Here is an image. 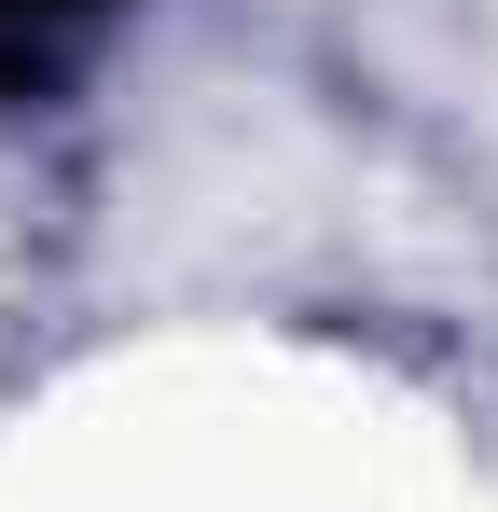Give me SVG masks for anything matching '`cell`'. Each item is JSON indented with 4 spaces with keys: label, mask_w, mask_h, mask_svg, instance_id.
Returning a JSON list of instances; mask_svg holds the SVG:
<instances>
[{
    "label": "cell",
    "mask_w": 498,
    "mask_h": 512,
    "mask_svg": "<svg viewBox=\"0 0 498 512\" xmlns=\"http://www.w3.org/2000/svg\"><path fill=\"white\" fill-rule=\"evenodd\" d=\"M83 14H97V0H0V84H14V70H42Z\"/></svg>",
    "instance_id": "obj_1"
}]
</instances>
